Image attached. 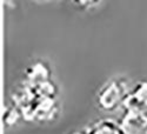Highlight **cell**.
<instances>
[{
  "label": "cell",
  "instance_id": "6da1fadb",
  "mask_svg": "<svg viewBox=\"0 0 147 134\" xmlns=\"http://www.w3.org/2000/svg\"><path fill=\"white\" fill-rule=\"evenodd\" d=\"M72 134H84V133H79V132H74V133H72Z\"/></svg>",
  "mask_w": 147,
  "mask_h": 134
}]
</instances>
